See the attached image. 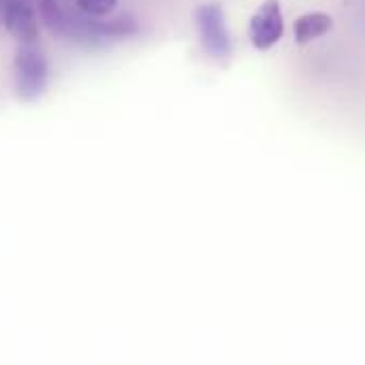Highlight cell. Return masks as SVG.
Segmentation results:
<instances>
[{
  "mask_svg": "<svg viewBox=\"0 0 365 365\" xmlns=\"http://www.w3.org/2000/svg\"><path fill=\"white\" fill-rule=\"evenodd\" d=\"M75 4L88 17H107L115 11L118 0H75Z\"/></svg>",
  "mask_w": 365,
  "mask_h": 365,
  "instance_id": "cell-7",
  "label": "cell"
},
{
  "mask_svg": "<svg viewBox=\"0 0 365 365\" xmlns=\"http://www.w3.org/2000/svg\"><path fill=\"white\" fill-rule=\"evenodd\" d=\"M38 13L41 19L45 21V26L60 36H77L81 32H88L90 26H79L77 21H73L68 17V13L60 6L58 0H38Z\"/></svg>",
  "mask_w": 365,
  "mask_h": 365,
  "instance_id": "cell-5",
  "label": "cell"
},
{
  "mask_svg": "<svg viewBox=\"0 0 365 365\" xmlns=\"http://www.w3.org/2000/svg\"><path fill=\"white\" fill-rule=\"evenodd\" d=\"M284 36V13L280 0H263L248 24V38L255 49L267 51Z\"/></svg>",
  "mask_w": 365,
  "mask_h": 365,
  "instance_id": "cell-3",
  "label": "cell"
},
{
  "mask_svg": "<svg viewBox=\"0 0 365 365\" xmlns=\"http://www.w3.org/2000/svg\"><path fill=\"white\" fill-rule=\"evenodd\" d=\"M2 24L21 45L36 43L38 38V17L34 9L24 0H6L2 4Z\"/></svg>",
  "mask_w": 365,
  "mask_h": 365,
  "instance_id": "cell-4",
  "label": "cell"
},
{
  "mask_svg": "<svg viewBox=\"0 0 365 365\" xmlns=\"http://www.w3.org/2000/svg\"><path fill=\"white\" fill-rule=\"evenodd\" d=\"M13 86L15 96L24 103L38 101L49 86V62L45 53L30 45H21L13 58Z\"/></svg>",
  "mask_w": 365,
  "mask_h": 365,
  "instance_id": "cell-1",
  "label": "cell"
},
{
  "mask_svg": "<svg viewBox=\"0 0 365 365\" xmlns=\"http://www.w3.org/2000/svg\"><path fill=\"white\" fill-rule=\"evenodd\" d=\"M334 30V17L323 11H310L304 13L295 19L293 24V34L299 45H308Z\"/></svg>",
  "mask_w": 365,
  "mask_h": 365,
  "instance_id": "cell-6",
  "label": "cell"
},
{
  "mask_svg": "<svg viewBox=\"0 0 365 365\" xmlns=\"http://www.w3.org/2000/svg\"><path fill=\"white\" fill-rule=\"evenodd\" d=\"M195 24L205 53L218 62H227L233 53V43L225 11L218 2H205L195 9Z\"/></svg>",
  "mask_w": 365,
  "mask_h": 365,
  "instance_id": "cell-2",
  "label": "cell"
}]
</instances>
